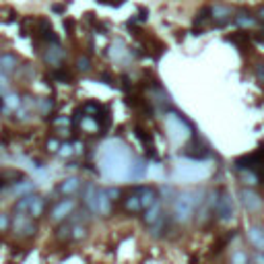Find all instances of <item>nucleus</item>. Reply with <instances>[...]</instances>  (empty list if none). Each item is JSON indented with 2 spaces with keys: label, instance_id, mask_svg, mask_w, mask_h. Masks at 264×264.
Here are the masks:
<instances>
[{
  "label": "nucleus",
  "instance_id": "nucleus-1",
  "mask_svg": "<svg viewBox=\"0 0 264 264\" xmlns=\"http://www.w3.org/2000/svg\"><path fill=\"white\" fill-rule=\"evenodd\" d=\"M103 174L110 176L114 180H122L124 176L130 178V167H132V159L126 151L124 145H120L118 140H112L110 145H105L103 151Z\"/></svg>",
  "mask_w": 264,
  "mask_h": 264
},
{
  "label": "nucleus",
  "instance_id": "nucleus-2",
  "mask_svg": "<svg viewBox=\"0 0 264 264\" xmlns=\"http://www.w3.org/2000/svg\"><path fill=\"white\" fill-rule=\"evenodd\" d=\"M194 196H196V194L184 192V194H180V196L176 198V202H174V215H176V221L184 223V221H188V219L192 217L194 206H196V200H198V198H194Z\"/></svg>",
  "mask_w": 264,
  "mask_h": 264
},
{
  "label": "nucleus",
  "instance_id": "nucleus-3",
  "mask_svg": "<svg viewBox=\"0 0 264 264\" xmlns=\"http://www.w3.org/2000/svg\"><path fill=\"white\" fill-rule=\"evenodd\" d=\"M75 210V200L73 198H64L60 200L54 208H52V219H54L56 223H64Z\"/></svg>",
  "mask_w": 264,
  "mask_h": 264
},
{
  "label": "nucleus",
  "instance_id": "nucleus-4",
  "mask_svg": "<svg viewBox=\"0 0 264 264\" xmlns=\"http://www.w3.org/2000/svg\"><path fill=\"white\" fill-rule=\"evenodd\" d=\"M217 215L225 223L233 219V200H231V196L227 192H223L221 198H219V202H217Z\"/></svg>",
  "mask_w": 264,
  "mask_h": 264
},
{
  "label": "nucleus",
  "instance_id": "nucleus-5",
  "mask_svg": "<svg viewBox=\"0 0 264 264\" xmlns=\"http://www.w3.org/2000/svg\"><path fill=\"white\" fill-rule=\"evenodd\" d=\"M239 200H242V204L250 210V213H256V210L262 208V198L254 190H250V188H246V190L239 192Z\"/></svg>",
  "mask_w": 264,
  "mask_h": 264
},
{
  "label": "nucleus",
  "instance_id": "nucleus-6",
  "mask_svg": "<svg viewBox=\"0 0 264 264\" xmlns=\"http://www.w3.org/2000/svg\"><path fill=\"white\" fill-rule=\"evenodd\" d=\"M79 188H81V180H79V178H66L64 182L58 184L56 192H58L60 196H75V194L79 192Z\"/></svg>",
  "mask_w": 264,
  "mask_h": 264
},
{
  "label": "nucleus",
  "instance_id": "nucleus-7",
  "mask_svg": "<svg viewBox=\"0 0 264 264\" xmlns=\"http://www.w3.org/2000/svg\"><path fill=\"white\" fill-rule=\"evenodd\" d=\"M138 198H140V204H142V210H147V208H151L155 202H157V192L151 188V186H142V188H138Z\"/></svg>",
  "mask_w": 264,
  "mask_h": 264
},
{
  "label": "nucleus",
  "instance_id": "nucleus-8",
  "mask_svg": "<svg viewBox=\"0 0 264 264\" xmlns=\"http://www.w3.org/2000/svg\"><path fill=\"white\" fill-rule=\"evenodd\" d=\"M161 219V208H159V202H155L151 208H147L145 210V215H142V221H145V225H157V221Z\"/></svg>",
  "mask_w": 264,
  "mask_h": 264
},
{
  "label": "nucleus",
  "instance_id": "nucleus-9",
  "mask_svg": "<svg viewBox=\"0 0 264 264\" xmlns=\"http://www.w3.org/2000/svg\"><path fill=\"white\" fill-rule=\"evenodd\" d=\"M43 208H45L43 198L33 194V200H31V206H29V217H31V219H39V217L43 215Z\"/></svg>",
  "mask_w": 264,
  "mask_h": 264
},
{
  "label": "nucleus",
  "instance_id": "nucleus-10",
  "mask_svg": "<svg viewBox=\"0 0 264 264\" xmlns=\"http://www.w3.org/2000/svg\"><path fill=\"white\" fill-rule=\"evenodd\" d=\"M248 235H250V242L256 246V248H260L262 252H264V231L260 229V227H250V231H248Z\"/></svg>",
  "mask_w": 264,
  "mask_h": 264
},
{
  "label": "nucleus",
  "instance_id": "nucleus-11",
  "mask_svg": "<svg viewBox=\"0 0 264 264\" xmlns=\"http://www.w3.org/2000/svg\"><path fill=\"white\" fill-rule=\"evenodd\" d=\"M124 208L128 210V213H140V210H142V204H140L138 194H130L128 198H124Z\"/></svg>",
  "mask_w": 264,
  "mask_h": 264
},
{
  "label": "nucleus",
  "instance_id": "nucleus-12",
  "mask_svg": "<svg viewBox=\"0 0 264 264\" xmlns=\"http://www.w3.org/2000/svg\"><path fill=\"white\" fill-rule=\"evenodd\" d=\"M145 176H147V163L145 161H132L130 180H138V178H145Z\"/></svg>",
  "mask_w": 264,
  "mask_h": 264
},
{
  "label": "nucleus",
  "instance_id": "nucleus-13",
  "mask_svg": "<svg viewBox=\"0 0 264 264\" xmlns=\"http://www.w3.org/2000/svg\"><path fill=\"white\" fill-rule=\"evenodd\" d=\"M17 66V58L13 54H5V56H0V70H5V73H13Z\"/></svg>",
  "mask_w": 264,
  "mask_h": 264
},
{
  "label": "nucleus",
  "instance_id": "nucleus-14",
  "mask_svg": "<svg viewBox=\"0 0 264 264\" xmlns=\"http://www.w3.org/2000/svg\"><path fill=\"white\" fill-rule=\"evenodd\" d=\"M85 237H87V227H85L83 223H77V225H73L70 239H75V242H81V239H85Z\"/></svg>",
  "mask_w": 264,
  "mask_h": 264
},
{
  "label": "nucleus",
  "instance_id": "nucleus-15",
  "mask_svg": "<svg viewBox=\"0 0 264 264\" xmlns=\"http://www.w3.org/2000/svg\"><path fill=\"white\" fill-rule=\"evenodd\" d=\"M13 225L11 217L7 213H0V231H9V227Z\"/></svg>",
  "mask_w": 264,
  "mask_h": 264
},
{
  "label": "nucleus",
  "instance_id": "nucleus-16",
  "mask_svg": "<svg viewBox=\"0 0 264 264\" xmlns=\"http://www.w3.org/2000/svg\"><path fill=\"white\" fill-rule=\"evenodd\" d=\"M231 264H250L246 252H235V254L231 256Z\"/></svg>",
  "mask_w": 264,
  "mask_h": 264
},
{
  "label": "nucleus",
  "instance_id": "nucleus-17",
  "mask_svg": "<svg viewBox=\"0 0 264 264\" xmlns=\"http://www.w3.org/2000/svg\"><path fill=\"white\" fill-rule=\"evenodd\" d=\"M54 79H56V81H66V83H68V81H70V75H68V73H64V70H56Z\"/></svg>",
  "mask_w": 264,
  "mask_h": 264
},
{
  "label": "nucleus",
  "instance_id": "nucleus-18",
  "mask_svg": "<svg viewBox=\"0 0 264 264\" xmlns=\"http://www.w3.org/2000/svg\"><path fill=\"white\" fill-rule=\"evenodd\" d=\"M7 103L11 105V108H17V105H19V99H17V95H7Z\"/></svg>",
  "mask_w": 264,
  "mask_h": 264
},
{
  "label": "nucleus",
  "instance_id": "nucleus-19",
  "mask_svg": "<svg viewBox=\"0 0 264 264\" xmlns=\"http://www.w3.org/2000/svg\"><path fill=\"white\" fill-rule=\"evenodd\" d=\"M47 149H50V151L60 149V140H50V142H47Z\"/></svg>",
  "mask_w": 264,
  "mask_h": 264
},
{
  "label": "nucleus",
  "instance_id": "nucleus-20",
  "mask_svg": "<svg viewBox=\"0 0 264 264\" xmlns=\"http://www.w3.org/2000/svg\"><path fill=\"white\" fill-rule=\"evenodd\" d=\"M89 68V60L87 58H81L79 60V70H87Z\"/></svg>",
  "mask_w": 264,
  "mask_h": 264
},
{
  "label": "nucleus",
  "instance_id": "nucleus-21",
  "mask_svg": "<svg viewBox=\"0 0 264 264\" xmlns=\"http://www.w3.org/2000/svg\"><path fill=\"white\" fill-rule=\"evenodd\" d=\"M256 264H264V254H256Z\"/></svg>",
  "mask_w": 264,
  "mask_h": 264
}]
</instances>
